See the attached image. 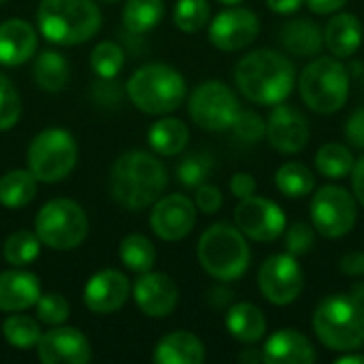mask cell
Segmentation results:
<instances>
[{"label": "cell", "instance_id": "6da1fadb", "mask_svg": "<svg viewBox=\"0 0 364 364\" xmlns=\"http://www.w3.org/2000/svg\"><path fill=\"white\" fill-rule=\"evenodd\" d=\"M235 83L247 100L275 107L292 94L296 68L279 51L256 49L237 62Z\"/></svg>", "mask_w": 364, "mask_h": 364}, {"label": "cell", "instance_id": "7a4b0ae2", "mask_svg": "<svg viewBox=\"0 0 364 364\" xmlns=\"http://www.w3.org/2000/svg\"><path fill=\"white\" fill-rule=\"evenodd\" d=\"M168 183V173L164 164L147 151H126L113 166L109 177L111 196L126 209H145L154 205Z\"/></svg>", "mask_w": 364, "mask_h": 364}, {"label": "cell", "instance_id": "3957f363", "mask_svg": "<svg viewBox=\"0 0 364 364\" xmlns=\"http://www.w3.org/2000/svg\"><path fill=\"white\" fill-rule=\"evenodd\" d=\"M36 23L49 43L73 47L90 41L100 30L102 17L94 0H43Z\"/></svg>", "mask_w": 364, "mask_h": 364}, {"label": "cell", "instance_id": "277c9868", "mask_svg": "<svg viewBox=\"0 0 364 364\" xmlns=\"http://www.w3.org/2000/svg\"><path fill=\"white\" fill-rule=\"evenodd\" d=\"M311 324L331 352H354L364 346V303L352 294H331L320 301Z\"/></svg>", "mask_w": 364, "mask_h": 364}, {"label": "cell", "instance_id": "5b68a950", "mask_svg": "<svg viewBox=\"0 0 364 364\" xmlns=\"http://www.w3.org/2000/svg\"><path fill=\"white\" fill-rule=\"evenodd\" d=\"M186 79L168 64H145L126 83L130 102L147 115H166L186 100Z\"/></svg>", "mask_w": 364, "mask_h": 364}, {"label": "cell", "instance_id": "8992f818", "mask_svg": "<svg viewBox=\"0 0 364 364\" xmlns=\"http://www.w3.org/2000/svg\"><path fill=\"white\" fill-rule=\"evenodd\" d=\"M250 258L252 252L245 241V235L228 222H218L200 235L198 262L213 279H239L247 271Z\"/></svg>", "mask_w": 364, "mask_h": 364}, {"label": "cell", "instance_id": "52a82bcc", "mask_svg": "<svg viewBox=\"0 0 364 364\" xmlns=\"http://www.w3.org/2000/svg\"><path fill=\"white\" fill-rule=\"evenodd\" d=\"M299 92L314 113L333 115L346 107L350 96L348 68L337 58H318L303 68Z\"/></svg>", "mask_w": 364, "mask_h": 364}, {"label": "cell", "instance_id": "ba28073f", "mask_svg": "<svg viewBox=\"0 0 364 364\" xmlns=\"http://www.w3.org/2000/svg\"><path fill=\"white\" fill-rule=\"evenodd\" d=\"M87 215L83 207L70 198H55L41 207L34 218V232L43 245L68 252L79 247L87 237Z\"/></svg>", "mask_w": 364, "mask_h": 364}, {"label": "cell", "instance_id": "9c48e42d", "mask_svg": "<svg viewBox=\"0 0 364 364\" xmlns=\"http://www.w3.org/2000/svg\"><path fill=\"white\" fill-rule=\"evenodd\" d=\"M77 143L68 130L47 128L28 147V168L43 183H55L70 175L77 164Z\"/></svg>", "mask_w": 364, "mask_h": 364}, {"label": "cell", "instance_id": "30bf717a", "mask_svg": "<svg viewBox=\"0 0 364 364\" xmlns=\"http://www.w3.org/2000/svg\"><path fill=\"white\" fill-rule=\"evenodd\" d=\"M190 117L196 126L209 132H224L230 130L241 105L235 92L222 81H205L200 83L188 100Z\"/></svg>", "mask_w": 364, "mask_h": 364}, {"label": "cell", "instance_id": "8fae6325", "mask_svg": "<svg viewBox=\"0 0 364 364\" xmlns=\"http://www.w3.org/2000/svg\"><path fill=\"white\" fill-rule=\"evenodd\" d=\"M311 224L326 239H341L358 220L356 198L341 186H322L311 198Z\"/></svg>", "mask_w": 364, "mask_h": 364}, {"label": "cell", "instance_id": "7c38bea8", "mask_svg": "<svg viewBox=\"0 0 364 364\" xmlns=\"http://www.w3.org/2000/svg\"><path fill=\"white\" fill-rule=\"evenodd\" d=\"M237 228L252 241L273 243L286 232V213L284 209L264 196H247L235 209Z\"/></svg>", "mask_w": 364, "mask_h": 364}, {"label": "cell", "instance_id": "4fadbf2b", "mask_svg": "<svg viewBox=\"0 0 364 364\" xmlns=\"http://www.w3.org/2000/svg\"><path fill=\"white\" fill-rule=\"evenodd\" d=\"M303 269L292 254L269 256L258 271V288L273 305H290L303 292Z\"/></svg>", "mask_w": 364, "mask_h": 364}, {"label": "cell", "instance_id": "5bb4252c", "mask_svg": "<svg viewBox=\"0 0 364 364\" xmlns=\"http://www.w3.org/2000/svg\"><path fill=\"white\" fill-rule=\"evenodd\" d=\"M260 19L254 11L230 6L213 17L209 23V41L222 51H239L256 41Z\"/></svg>", "mask_w": 364, "mask_h": 364}, {"label": "cell", "instance_id": "9a60e30c", "mask_svg": "<svg viewBox=\"0 0 364 364\" xmlns=\"http://www.w3.org/2000/svg\"><path fill=\"white\" fill-rule=\"evenodd\" d=\"M149 224L162 241H181L196 224V205L183 194L158 198L149 215Z\"/></svg>", "mask_w": 364, "mask_h": 364}, {"label": "cell", "instance_id": "2e32d148", "mask_svg": "<svg viewBox=\"0 0 364 364\" xmlns=\"http://www.w3.org/2000/svg\"><path fill=\"white\" fill-rule=\"evenodd\" d=\"M43 364H85L92 358V348L85 335L73 326H51L36 343Z\"/></svg>", "mask_w": 364, "mask_h": 364}, {"label": "cell", "instance_id": "e0dca14e", "mask_svg": "<svg viewBox=\"0 0 364 364\" xmlns=\"http://www.w3.org/2000/svg\"><path fill=\"white\" fill-rule=\"evenodd\" d=\"M267 139L282 154H299L309 143V122L292 105H275L267 119Z\"/></svg>", "mask_w": 364, "mask_h": 364}, {"label": "cell", "instance_id": "ac0fdd59", "mask_svg": "<svg viewBox=\"0 0 364 364\" xmlns=\"http://www.w3.org/2000/svg\"><path fill=\"white\" fill-rule=\"evenodd\" d=\"M130 296V282L115 269L94 273L83 288V303L92 314L109 316L126 305Z\"/></svg>", "mask_w": 364, "mask_h": 364}, {"label": "cell", "instance_id": "d6986e66", "mask_svg": "<svg viewBox=\"0 0 364 364\" xmlns=\"http://www.w3.org/2000/svg\"><path fill=\"white\" fill-rule=\"evenodd\" d=\"M132 294H134L136 307L147 318H166L175 311L179 303L177 284L168 275L156 273V271L141 273V277L136 279L132 288Z\"/></svg>", "mask_w": 364, "mask_h": 364}, {"label": "cell", "instance_id": "ffe728a7", "mask_svg": "<svg viewBox=\"0 0 364 364\" xmlns=\"http://www.w3.org/2000/svg\"><path fill=\"white\" fill-rule=\"evenodd\" d=\"M38 38L32 23L26 19H6L0 23V64L19 66L26 64L36 51Z\"/></svg>", "mask_w": 364, "mask_h": 364}, {"label": "cell", "instance_id": "44dd1931", "mask_svg": "<svg viewBox=\"0 0 364 364\" xmlns=\"http://www.w3.org/2000/svg\"><path fill=\"white\" fill-rule=\"evenodd\" d=\"M264 363L269 364H309L316 363L318 354L314 343L294 328H284L271 335L264 343Z\"/></svg>", "mask_w": 364, "mask_h": 364}, {"label": "cell", "instance_id": "7402d4cb", "mask_svg": "<svg viewBox=\"0 0 364 364\" xmlns=\"http://www.w3.org/2000/svg\"><path fill=\"white\" fill-rule=\"evenodd\" d=\"M41 296V284L36 275L28 271H2L0 273V311L15 314L36 305Z\"/></svg>", "mask_w": 364, "mask_h": 364}, {"label": "cell", "instance_id": "603a6c76", "mask_svg": "<svg viewBox=\"0 0 364 364\" xmlns=\"http://www.w3.org/2000/svg\"><path fill=\"white\" fill-rule=\"evenodd\" d=\"M363 36V21L354 13H339L324 28V45L335 58H352L360 49Z\"/></svg>", "mask_w": 364, "mask_h": 364}, {"label": "cell", "instance_id": "cb8c5ba5", "mask_svg": "<svg viewBox=\"0 0 364 364\" xmlns=\"http://www.w3.org/2000/svg\"><path fill=\"white\" fill-rule=\"evenodd\" d=\"M205 360L203 341L188 333L175 331L162 337L154 352V363L158 364H200Z\"/></svg>", "mask_w": 364, "mask_h": 364}, {"label": "cell", "instance_id": "d4e9b609", "mask_svg": "<svg viewBox=\"0 0 364 364\" xmlns=\"http://www.w3.org/2000/svg\"><path fill=\"white\" fill-rule=\"evenodd\" d=\"M279 38H282V45L292 55H301V58H311V55L320 53L322 47H324L322 28L316 21L307 19V17L290 19L282 28Z\"/></svg>", "mask_w": 364, "mask_h": 364}, {"label": "cell", "instance_id": "484cf974", "mask_svg": "<svg viewBox=\"0 0 364 364\" xmlns=\"http://www.w3.org/2000/svg\"><path fill=\"white\" fill-rule=\"evenodd\" d=\"M228 333L241 343H258L267 335V318L254 303H237L226 314Z\"/></svg>", "mask_w": 364, "mask_h": 364}, {"label": "cell", "instance_id": "4316f807", "mask_svg": "<svg viewBox=\"0 0 364 364\" xmlns=\"http://www.w3.org/2000/svg\"><path fill=\"white\" fill-rule=\"evenodd\" d=\"M188 141H190V130L177 117H162L147 132L149 147L160 156L181 154L188 147Z\"/></svg>", "mask_w": 364, "mask_h": 364}, {"label": "cell", "instance_id": "83f0119b", "mask_svg": "<svg viewBox=\"0 0 364 364\" xmlns=\"http://www.w3.org/2000/svg\"><path fill=\"white\" fill-rule=\"evenodd\" d=\"M68 64L64 60L62 53L58 51H43L36 60H34V66H32V79L34 83L45 90V92H62L68 83Z\"/></svg>", "mask_w": 364, "mask_h": 364}, {"label": "cell", "instance_id": "f1b7e54d", "mask_svg": "<svg viewBox=\"0 0 364 364\" xmlns=\"http://www.w3.org/2000/svg\"><path fill=\"white\" fill-rule=\"evenodd\" d=\"M36 196V177L23 168L9 171L0 177V205L6 209H19L32 203Z\"/></svg>", "mask_w": 364, "mask_h": 364}, {"label": "cell", "instance_id": "f546056e", "mask_svg": "<svg viewBox=\"0 0 364 364\" xmlns=\"http://www.w3.org/2000/svg\"><path fill=\"white\" fill-rule=\"evenodd\" d=\"M277 190L288 198H303L314 192L316 177L314 171L303 162H286L275 173Z\"/></svg>", "mask_w": 364, "mask_h": 364}, {"label": "cell", "instance_id": "4dcf8cb0", "mask_svg": "<svg viewBox=\"0 0 364 364\" xmlns=\"http://www.w3.org/2000/svg\"><path fill=\"white\" fill-rule=\"evenodd\" d=\"M316 168L326 179H346L354 168L352 149L343 143H326L316 154Z\"/></svg>", "mask_w": 364, "mask_h": 364}, {"label": "cell", "instance_id": "1f68e13d", "mask_svg": "<svg viewBox=\"0 0 364 364\" xmlns=\"http://www.w3.org/2000/svg\"><path fill=\"white\" fill-rule=\"evenodd\" d=\"M162 17H164L162 0H128L122 13L124 26L134 34L149 32L162 21Z\"/></svg>", "mask_w": 364, "mask_h": 364}, {"label": "cell", "instance_id": "d6a6232c", "mask_svg": "<svg viewBox=\"0 0 364 364\" xmlns=\"http://www.w3.org/2000/svg\"><path fill=\"white\" fill-rule=\"evenodd\" d=\"M119 260L134 273H147L156 264V247L143 235H128L119 243Z\"/></svg>", "mask_w": 364, "mask_h": 364}, {"label": "cell", "instance_id": "836d02e7", "mask_svg": "<svg viewBox=\"0 0 364 364\" xmlns=\"http://www.w3.org/2000/svg\"><path fill=\"white\" fill-rule=\"evenodd\" d=\"M41 245L43 243L36 237V232L17 230V232L6 237V241L2 245V256L11 267H28L38 258Z\"/></svg>", "mask_w": 364, "mask_h": 364}, {"label": "cell", "instance_id": "e575fe53", "mask_svg": "<svg viewBox=\"0 0 364 364\" xmlns=\"http://www.w3.org/2000/svg\"><path fill=\"white\" fill-rule=\"evenodd\" d=\"M2 335L6 339V343L13 346L15 350H32V348H36L43 333L34 318L15 311L13 316H9L2 322Z\"/></svg>", "mask_w": 364, "mask_h": 364}, {"label": "cell", "instance_id": "d590c367", "mask_svg": "<svg viewBox=\"0 0 364 364\" xmlns=\"http://www.w3.org/2000/svg\"><path fill=\"white\" fill-rule=\"evenodd\" d=\"M211 6L207 0H179L173 11V21L181 32H198L209 23Z\"/></svg>", "mask_w": 364, "mask_h": 364}, {"label": "cell", "instance_id": "8d00e7d4", "mask_svg": "<svg viewBox=\"0 0 364 364\" xmlns=\"http://www.w3.org/2000/svg\"><path fill=\"white\" fill-rule=\"evenodd\" d=\"M90 66L100 79H113L124 66V51L117 43L102 41L90 53Z\"/></svg>", "mask_w": 364, "mask_h": 364}, {"label": "cell", "instance_id": "74e56055", "mask_svg": "<svg viewBox=\"0 0 364 364\" xmlns=\"http://www.w3.org/2000/svg\"><path fill=\"white\" fill-rule=\"evenodd\" d=\"M213 168V158L205 151H196L186 156L177 166V179L186 188H198L207 181Z\"/></svg>", "mask_w": 364, "mask_h": 364}, {"label": "cell", "instance_id": "f35d334b", "mask_svg": "<svg viewBox=\"0 0 364 364\" xmlns=\"http://www.w3.org/2000/svg\"><path fill=\"white\" fill-rule=\"evenodd\" d=\"M34 307H36V320L47 324V326H60L70 316L68 301L62 294H58V292L41 294Z\"/></svg>", "mask_w": 364, "mask_h": 364}, {"label": "cell", "instance_id": "ab89813d", "mask_svg": "<svg viewBox=\"0 0 364 364\" xmlns=\"http://www.w3.org/2000/svg\"><path fill=\"white\" fill-rule=\"evenodd\" d=\"M19 115H21L19 92L11 83V79L0 75V132L11 130L19 122Z\"/></svg>", "mask_w": 364, "mask_h": 364}, {"label": "cell", "instance_id": "60d3db41", "mask_svg": "<svg viewBox=\"0 0 364 364\" xmlns=\"http://www.w3.org/2000/svg\"><path fill=\"white\" fill-rule=\"evenodd\" d=\"M232 130L237 134V139H241L243 143H258L262 141V136H267V122L256 113V111H239Z\"/></svg>", "mask_w": 364, "mask_h": 364}, {"label": "cell", "instance_id": "b9f144b4", "mask_svg": "<svg viewBox=\"0 0 364 364\" xmlns=\"http://www.w3.org/2000/svg\"><path fill=\"white\" fill-rule=\"evenodd\" d=\"M314 224L307 222H296L286 230V250L292 256H303L307 252H311L314 247Z\"/></svg>", "mask_w": 364, "mask_h": 364}, {"label": "cell", "instance_id": "7bdbcfd3", "mask_svg": "<svg viewBox=\"0 0 364 364\" xmlns=\"http://www.w3.org/2000/svg\"><path fill=\"white\" fill-rule=\"evenodd\" d=\"M222 203H224V198H222L220 188H215L211 183H203V186L196 188V203L194 205H196L198 211H203L207 215H213V213L220 211Z\"/></svg>", "mask_w": 364, "mask_h": 364}, {"label": "cell", "instance_id": "ee69618b", "mask_svg": "<svg viewBox=\"0 0 364 364\" xmlns=\"http://www.w3.org/2000/svg\"><path fill=\"white\" fill-rule=\"evenodd\" d=\"M346 139L350 145L364 149V107L356 109L346 122Z\"/></svg>", "mask_w": 364, "mask_h": 364}, {"label": "cell", "instance_id": "f6af8a7d", "mask_svg": "<svg viewBox=\"0 0 364 364\" xmlns=\"http://www.w3.org/2000/svg\"><path fill=\"white\" fill-rule=\"evenodd\" d=\"M230 192L241 200L256 194V179L250 173H235L230 179Z\"/></svg>", "mask_w": 364, "mask_h": 364}, {"label": "cell", "instance_id": "bcb514c9", "mask_svg": "<svg viewBox=\"0 0 364 364\" xmlns=\"http://www.w3.org/2000/svg\"><path fill=\"white\" fill-rule=\"evenodd\" d=\"M339 269L343 275L352 277H363L364 275V252H350L341 258Z\"/></svg>", "mask_w": 364, "mask_h": 364}, {"label": "cell", "instance_id": "7dc6e473", "mask_svg": "<svg viewBox=\"0 0 364 364\" xmlns=\"http://www.w3.org/2000/svg\"><path fill=\"white\" fill-rule=\"evenodd\" d=\"M309 11L316 13V15H328V13H335L339 9H343L348 4V0H305Z\"/></svg>", "mask_w": 364, "mask_h": 364}, {"label": "cell", "instance_id": "c3c4849f", "mask_svg": "<svg viewBox=\"0 0 364 364\" xmlns=\"http://www.w3.org/2000/svg\"><path fill=\"white\" fill-rule=\"evenodd\" d=\"M352 190H354L356 200L364 207V156L358 162H354V168H352Z\"/></svg>", "mask_w": 364, "mask_h": 364}, {"label": "cell", "instance_id": "681fc988", "mask_svg": "<svg viewBox=\"0 0 364 364\" xmlns=\"http://www.w3.org/2000/svg\"><path fill=\"white\" fill-rule=\"evenodd\" d=\"M305 0H267L269 9L273 13H279V15H292L296 13L301 6H303Z\"/></svg>", "mask_w": 364, "mask_h": 364}, {"label": "cell", "instance_id": "f907efd6", "mask_svg": "<svg viewBox=\"0 0 364 364\" xmlns=\"http://www.w3.org/2000/svg\"><path fill=\"white\" fill-rule=\"evenodd\" d=\"M239 363H247V364L264 363V354H262V350H254V348H250V350H245V352H241V354H239Z\"/></svg>", "mask_w": 364, "mask_h": 364}, {"label": "cell", "instance_id": "816d5d0a", "mask_svg": "<svg viewBox=\"0 0 364 364\" xmlns=\"http://www.w3.org/2000/svg\"><path fill=\"white\" fill-rule=\"evenodd\" d=\"M337 364H364V354H352L346 352V356H339Z\"/></svg>", "mask_w": 364, "mask_h": 364}, {"label": "cell", "instance_id": "f5cc1de1", "mask_svg": "<svg viewBox=\"0 0 364 364\" xmlns=\"http://www.w3.org/2000/svg\"><path fill=\"white\" fill-rule=\"evenodd\" d=\"M350 294H352V296H356L358 301H363V303H364V284H363V282H360V284H354V286H352V292H350Z\"/></svg>", "mask_w": 364, "mask_h": 364}, {"label": "cell", "instance_id": "db71d44e", "mask_svg": "<svg viewBox=\"0 0 364 364\" xmlns=\"http://www.w3.org/2000/svg\"><path fill=\"white\" fill-rule=\"evenodd\" d=\"M218 2H222V4H239V2H243V0H218Z\"/></svg>", "mask_w": 364, "mask_h": 364}, {"label": "cell", "instance_id": "11a10c76", "mask_svg": "<svg viewBox=\"0 0 364 364\" xmlns=\"http://www.w3.org/2000/svg\"><path fill=\"white\" fill-rule=\"evenodd\" d=\"M102 2H117V0H102Z\"/></svg>", "mask_w": 364, "mask_h": 364}, {"label": "cell", "instance_id": "9f6ffc18", "mask_svg": "<svg viewBox=\"0 0 364 364\" xmlns=\"http://www.w3.org/2000/svg\"><path fill=\"white\" fill-rule=\"evenodd\" d=\"M0 2H6V0H0Z\"/></svg>", "mask_w": 364, "mask_h": 364}]
</instances>
